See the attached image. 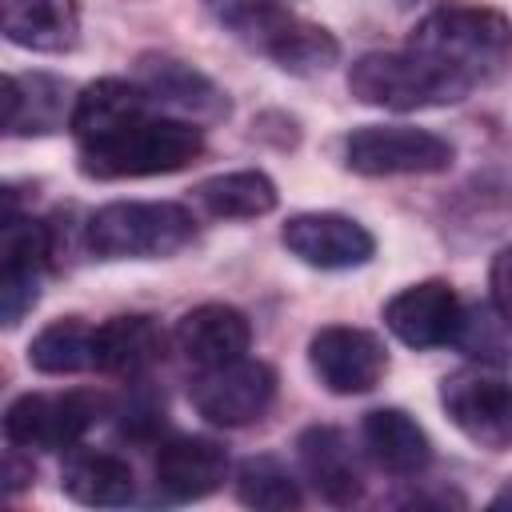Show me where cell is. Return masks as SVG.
<instances>
[{"instance_id": "obj_1", "label": "cell", "mask_w": 512, "mask_h": 512, "mask_svg": "<svg viewBox=\"0 0 512 512\" xmlns=\"http://www.w3.org/2000/svg\"><path fill=\"white\" fill-rule=\"evenodd\" d=\"M68 128L80 148V172L96 180L180 172L204 152V132L196 120L160 112V104L136 80L116 76L76 92Z\"/></svg>"}, {"instance_id": "obj_2", "label": "cell", "mask_w": 512, "mask_h": 512, "mask_svg": "<svg viewBox=\"0 0 512 512\" xmlns=\"http://www.w3.org/2000/svg\"><path fill=\"white\" fill-rule=\"evenodd\" d=\"M408 48L468 96L476 84L500 76L512 64V20L492 8L468 4L436 8L416 24Z\"/></svg>"}, {"instance_id": "obj_3", "label": "cell", "mask_w": 512, "mask_h": 512, "mask_svg": "<svg viewBox=\"0 0 512 512\" xmlns=\"http://www.w3.org/2000/svg\"><path fill=\"white\" fill-rule=\"evenodd\" d=\"M212 8L248 48H256L284 72H324L340 56V44L328 28L296 16L280 0H212Z\"/></svg>"}, {"instance_id": "obj_4", "label": "cell", "mask_w": 512, "mask_h": 512, "mask_svg": "<svg viewBox=\"0 0 512 512\" xmlns=\"http://www.w3.org/2000/svg\"><path fill=\"white\" fill-rule=\"evenodd\" d=\"M196 236V216L184 204L116 200L88 216L84 248L96 260H156L172 256Z\"/></svg>"}, {"instance_id": "obj_5", "label": "cell", "mask_w": 512, "mask_h": 512, "mask_svg": "<svg viewBox=\"0 0 512 512\" xmlns=\"http://www.w3.org/2000/svg\"><path fill=\"white\" fill-rule=\"evenodd\" d=\"M348 92L360 104L392 108V112H416L436 104H456L464 92L432 68L424 56H416L408 44L400 52H368L348 68Z\"/></svg>"}, {"instance_id": "obj_6", "label": "cell", "mask_w": 512, "mask_h": 512, "mask_svg": "<svg viewBox=\"0 0 512 512\" xmlns=\"http://www.w3.org/2000/svg\"><path fill=\"white\" fill-rule=\"evenodd\" d=\"M104 396L72 388V392H24L4 412V440L12 448L64 452L84 440V432L104 416Z\"/></svg>"}, {"instance_id": "obj_7", "label": "cell", "mask_w": 512, "mask_h": 512, "mask_svg": "<svg viewBox=\"0 0 512 512\" xmlns=\"http://www.w3.org/2000/svg\"><path fill=\"white\" fill-rule=\"evenodd\" d=\"M452 144L424 128L368 124L344 136V164L360 176H428L452 164Z\"/></svg>"}, {"instance_id": "obj_8", "label": "cell", "mask_w": 512, "mask_h": 512, "mask_svg": "<svg viewBox=\"0 0 512 512\" xmlns=\"http://www.w3.org/2000/svg\"><path fill=\"white\" fill-rule=\"evenodd\" d=\"M276 396V372L264 360H228L216 368H200L188 384L192 408L216 428H244L268 412Z\"/></svg>"}, {"instance_id": "obj_9", "label": "cell", "mask_w": 512, "mask_h": 512, "mask_svg": "<svg viewBox=\"0 0 512 512\" xmlns=\"http://www.w3.org/2000/svg\"><path fill=\"white\" fill-rule=\"evenodd\" d=\"M56 256V240L52 228L20 216L12 196H8V212H4V236H0V316L8 328H16L24 320V312L36 304L40 296V276Z\"/></svg>"}, {"instance_id": "obj_10", "label": "cell", "mask_w": 512, "mask_h": 512, "mask_svg": "<svg viewBox=\"0 0 512 512\" xmlns=\"http://www.w3.org/2000/svg\"><path fill=\"white\" fill-rule=\"evenodd\" d=\"M440 404L472 444L492 452L512 444V380L488 368H464L440 384Z\"/></svg>"}, {"instance_id": "obj_11", "label": "cell", "mask_w": 512, "mask_h": 512, "mask_svg": "<svg viewBox=\"0 0 512 512\" xmlns=\"http://www.w3.org/2000/svg\"><path fill=\"white\" fill-rule=\"evenodd\" d=\"M308 360L312 372L320 376V384L336 396H360L372 392L388 368L384 344L364 332V328H348V324H328L312 336L308 344Z\"/></svg>"}, {"instance_id": "obj_12", "label": "cell", "mask_w": 512, "mask_h": 512, "mask_svg": "<svg viewBox=\"0 0 512 512\" xmlns=\"http://www.w3.org/2000/svg\"><path fill=\"white\" fill-rule=\"evenodd\" d=\"M280 240L312 268H360L376 252L372 232L340 212H300L284 224Z\"/></svg>"}, {"instance_id": "obj_13", "label": "cell", "mask_w": 512, "mask_h": 512, "mask_svg": "<svg viewBox=\"0 0 512 512\" xmlns=\"http://www.w3.org/2000/svg\"><path fill=\"white\" fill-rule=\"evenodd\" d=\"M464 320V304L452 284L444 280H424L404 292H396L384 304V324L392 328L396 340L408 348H440L452 344Z\"/></svg>"}, {"instance_id": "obj_14", "label": "cell", "mask_w": 512, "mask_h": 512, "mask_svg": "<svg viewBox=\"0 0 512 512\" xmlns=\"http://www.w3.org/2000/svg\"><path fill=\"white\" fill-rule=\"evenodd\" d=\"M136 84L160 104L172 108L188 120H220L228 116V96L192 64L164 56V52H144L136 60Z\"/></svg>"}, {"instance_id": "obj_15", "label": "cell", "mask_w": 512, "mask_h": 512, "mask_svg": "<svg viewBox=\"0 0 512 512\" xmlns=\"http://www.w3.org/2000/svg\"><path fill=\"white\" fill-rule=\"evenodd\" d=\"M152 476L168 500H200L224 484L228 456L208 436H168L156 444Z\"/></svg>"}, {"instance_id": "obj_16", "label": "cell", "mask_w": 512, "mask_h": 512, "mask_svg": "<svg viewBox=\"0 0 512 512\" xmlns=\"http://www.w3.org/2000/svg\"><path fill=\"white\" fill-rule=\"evenodd\" d=\"M176 352L196 368H216L228 360H240L252 344V324L232 304H200L184 312L172 328Z\"/></svg>"}, {"instance_id": "obj_17", "label": "cell", "mask_w": 512, "mask_h": 512, "mask_svg": "<svg viewBox=\"0 0 512 512\" xmlns=\"http://www.w3.org/2000/svg\"><path fill=\"white\" fill-rule=\"evenodd\" d=\"M164 356V332L152 316H112L92 328V368L104 376H144Z\"/></svg>"}, {"instance_id": "obj_18", "label": "cell", "mask_w": 512, "mask_h": 512, "mask_svg": "<svg viewBox=\"0 0 512 512\" xmlns=\"http://www.w3.org/2000/svg\"><path fill=\"white\" fill-rule=\"evenodd\" d=\"M76 96L72 84L32 72V76H8L4 80V128L12 136H44L72 120Z\"/></svg>"}, {"instance_id": "obj_19", "label": "cell", "mask_w": 512, "mask_h": 512, "mask_svg": "<svg viewBox=\"0 0 512 512\" xmlns=\"http://www.w3.org/2000/svg\"><path fill=\"white\" fill-rule=\"evenodd\" d=\"M360 436L372 464L388 476H416L432 464V444L424 428L400 408H372L360 424Z\"/></svg>"}, {"instance_id": "obj_20", "label": "cell", "mask_w": 512, "mask_h": 512, "mask_svg": "<svg viewBox=\"0 0 512 512\" xmlns=\"http://www.w3.org/2000/svg\"><path fill=\"white\" fill-rule=\"evenodd\" d=\"M300 448V464H304V476L312 480V488L328 500V504H352L364 488L360 480V464L344 440L340 428L332 424H312L300 432L296 440Z\"/></svg>"}, {"instance_id": "obj_21", "label": "cell", "mask_w": 512, "mask_h": 512, "mask_svg": "<svg viewBox=\"0 0 512 512\" xmlns=\"http://www.w3.org/2000/svg\"><path fill=\"white\" fill-rule=\"evenodd\" d=\"M4 36L32 52H68L80 40L76 0H0Z\"/></svg>"}, {"instance_id": "obj_22", "label": "cell", "mask_w": 512, "mask_h": 512, "mask_svg": "<svg viewBox=\"0 0 512 512\" xmlns=\"http://www.w3.org/2000/svg\"><path fill=\"white\" fill-rule=\"evenodd\" d=\"M64 492L92 508H120L132 500L136 476H132L128 460H120L116 452L84 448L64 460Z\"/></svg>"}, {"instance_id": "obj_23", "label": "cell", "mask_w": 512, "mask_h": 512, "mask_svg": "<svg viewBox=\"0 0 512 512\" xmlns=\"http://www.w3.org/2000/svg\"><path fill=\"white\" fill-rule=\"evenodd\" d=\"M196 200L220 220H252L276 208V184L256 168H244L196 184Z\"/></svg>"}, {"instance_id": "obj_24", "label": "cell", "mask_w": 512, "mask_h": 512, "mask_svg": "<svg viewBox=\"0 0 512 512\" xmlns=\"http://www.w3.org/2000/svg\"><path fill=\"white\" fill-rule=\"evenodd\" d=\"M28 364L48 376H72V372L92 368V328L76 316L52 320L28 344Z\"/></svg>"}, {"instance_id": "obj_25", "label": "cell", "mask_w": 512, "mask_h": 512, "mask_svg": "<svg viewBox=\"0 0 512 512\" xmlns=\"http://www.w3.org/2000/svg\"><path fill=\"white\" fill-rule=\"evenodd\" d=\"M236 496H240V504L264 508V512L300 508V500H304L296 476L276 456H248L236 468Z\"/></svg>"}, {"instance_id": "obj_26", "label": "cell", "mask_w": 512, "mask_h": 512, "mask_svg": "<svg viewBox=\"0 0 512 512\" xmlns=\"http://www.w3.org/2000/svg\"><path fill=\"white\" fill-rule=\"evenodd\" d=\"M508 316L492 312V308H464L460 332H456V348L468 352L480 364H508L512 360V336H508Z\"/></svg>"}, {"instance_id": "obj_27", "label": "cell", "mask_w": 512, "mask_h": 512, "mask_svg": "<svg viewBox=\"0 0 512 512\" xmlns=\"http://www.w3.org/2000/svg\"><path fill=\"white\" fill-rule=\"evenodd\" d=\"M116 416H120V432H124V436L148 440V436H156L160 424H164V404H160L156 396H132Z\"/></svg>"}, {"instance_id": "obj_28", "label": "cell", "mask_w": 512, "mask_h": 512, "mask_svg": "<svg viewBox=\"0 0 512 512\" xmlns=\"http://www.w3.org/2000/svg\"><path fill=\"white\" fill-rule=\"evenodd\" d=\"M488 284H492V308L512 320V244L496 252L492 272H488Z\"/></svg>"}, {"instance_id": "obj_29", "label": "cell", "mask_w": 512, "mask_h": 512, "mask_svg": "<svg viewBox=\"0 0 512 512\" xmlns=\"http://www.w3.org/2000/svg\"><path fill=\"white\" fill-rule=\"evenodd\" d=\"M492 508H512V484H508L504 492H496V500H492Z\"/></svg>"}]
</instances>
